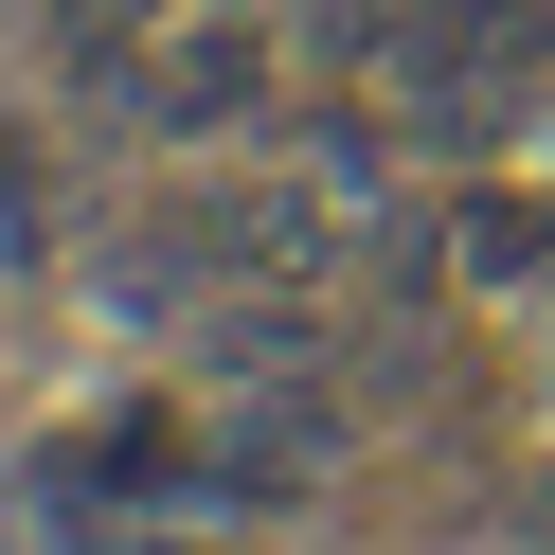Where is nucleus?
I'll return each instance as SVG.
<instances>
[{
	"label": "nucleus",
	"mask_w": 555,
	"mask_h": 555,
	"mask_svg": "<svg viewBox=\"0 0 555 555\" xmlns=\"http://www.w3.org/2000/svg\"><path fill=\"white\" fill-rule=\"evenodd\" d=\"M54 287H73L108 340H180L233 269H216V233H197V180H144V197L108 180V197L73 216V269H54Z\"/></svg>",
	"instance_id": "1"
},
{
	"label": "nucleus",
	"mask_w": 555,
	"mask_h": 555,
	"mask_svg": "<svg viewBox=\"0 0 555 555\" xmlns=\"http://www.w3.org/2000/svg\"><path fill=\"white\" fill-rule=\"evenodd\" d=\"M340 340H359V287H216L180 323V359L216 395H269V376H340Z\"/></svg>",
	"instance_id": "2"
},
{
	"label": "nucleus",
	"mask_w": 555,
	"mask_h": 555,
	"mask_svg": "<svg viewBox=\"0 0 555 555\" xmlns=\"http://www.w3.org/2000/svg\"><path fill=\"white\" fill-rule=\"evenodd\" d=\"M108 197V162L73 144V126H37V108H0V287H54L73 269V216Z\"/></svg>",
	"instance_id": "3"
},
{
	"label": "nucleus",
	"mask_w": 555,
	"mask_h": 555,
	"mask_svg": "<svg viewBox=\"0 0 555 555\" xmlns=\"http://www.w3.org/2000/svg\"><path fill=\"white\" fill-rule=\"evenodd\" d=\"M448 269H466L483 305L555 287V180H483V162H466V180H448Z\"/></svg>",
	"instance_id": "4"
},
{
	"label": "nucleus",
	"mask_w": 555,
	"mask_h": 555,
	"mask_svg": "<svg viewBox=\"0 0 555 555\" xmlns=\"http://www.w3.org/2000/svg\"><path fill=\"white\" fill-rule=\"evenodd\" d=\"M162 18H180V0H37V54H54V73H90V54H144Z\"/></svg>",
	"instance_id": "5"
},
{
	"label": "nucleus",
	"mask_w": 555,
	"mask_h": 555,
	"mask_svg": "<svg viewBox=\"0 0 555 555\" xmlns=\"http://www.w3.org/2000/svg\"><path fill=\"white\" fill-rule=\"evenodd\" d=\"M538 395H555V376H538Z\"/></svg>",
	"instance_id": "6"
}]
</instances>
